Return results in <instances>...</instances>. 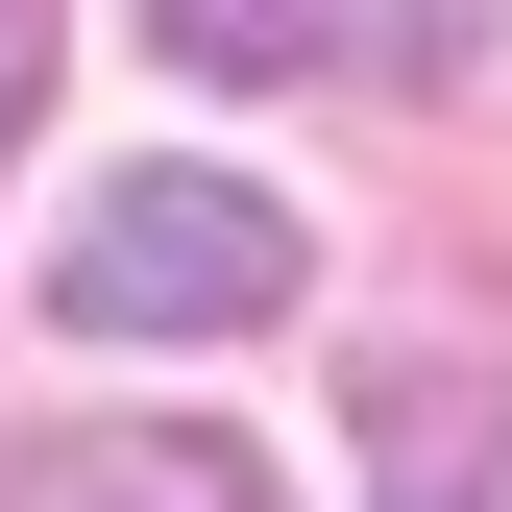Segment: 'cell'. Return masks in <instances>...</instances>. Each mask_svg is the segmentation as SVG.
Wrapping results in <instances>:
<instances>
[{
    "label": "cell",
    "mask_w": 512,
    "mask_h": 512,
    "mask_svg": "<svg viewBox=\"0 0 512 512\" xmlns=\"http://www.w3.org/2000/svg\"><path fill=\"white\" fill-rule=\"evenodd\" d=\"M49 317H74V342H244V317H293V220L244 196V171H122V196L49 244Z\"/></svg>",
    "instance_id": "6da1fadb"
},
{
    "label": "cell",
    "mask_w": 512,
    "mask_h": 512,
    "mask_svg": "<svg viewBox=\"0 0 512 512\" xmlns=\"http://www.w3.org/2000/svg\"><path fill=\"white\" fill-rule=\"evenodd\" d=\"M0 512H293V488L244 464L220 415H74V439L0 464Z\"/></svg>",
    "instance_id": "7a4b0ae2"
},
{
    "label": "cell",
    "mask_w": 512,
    "mask_h": 512,
    "mask_svg": "<svg viewBox=\"0 0 512 512\" xmlns=\"http://www.w3.org/2000/svg\"><path fill=\"white\" fill-rule=\"evenodd\" d=\"M171 74H317V49H366V0H147Z\"/></svg>",
    "instance_id": "3957f363"
},
{
    "label": "cell",
    "mask_w": 512,
    "mask_h": 512,
    "mask_svg": "<svg viewBox=\"0 0 512 512\" xmlns=\"http://www.w3.org/2000/svg\"><path fill=\"white\" fill-rule=\"evenodd\" d=\"M25 98H49V0H0V147H25Z\"/></svg>",
    "instance_id": "277c9868"
}]
</instances>
